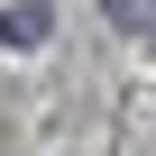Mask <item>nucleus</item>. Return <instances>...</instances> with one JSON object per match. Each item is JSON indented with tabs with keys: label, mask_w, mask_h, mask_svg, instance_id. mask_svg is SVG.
<instances>
[{
	"label": "nucleus",
	"mask_w": 156,
	"mask_h": 156,
	"mask_svg": "<svg viewBox=\"0 0 156 156\" xmlns=\"http://www.w3.org/2000/svg\"><path fill=\"white\" fill-rule=\"evenodd\" d=\"M110 9V28H129V37H156V0H101Z\"/></svg>",
	"instance_id": "1"
},
{
	"label": "nucleus",
	"mask_w": 156,
	"mask_h": 156,
	"mask_svg": "<svg viewBox=\"0 0 156 156\" xmlns=\"http://www.w3.org/2000/svg\"><path fill=\"white\" fill-rule=\"evenodd\" d=\"M0 37H9V46H37L46 37V9H0Z\"/></svg>",
	"instance_id": "2"
}]
</instances>
